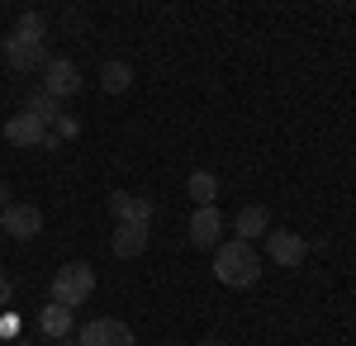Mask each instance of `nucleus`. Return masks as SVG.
Here are the masks:
<instances>
[{"instance_id":"4","label":"nucleus","mask_w":356,"mask_h":346,"mask_svg":"<svg viewBox=\"0 0 356 346\" xmlns=\"http://www.w3.org/2000/svg\"><path fill=\"white\" fill-rule=\"evenodd\" d=\"M43 90H48L53 100H72V95L81 90V72H76V62H67V57H48V67H43Z\"/></svg>"},{"instance_id":"17","label":"nucleus","mask_w":356,"mask_h":346,"mask_svg":"<svg viewBox=\"0 0 356 346\" xmlns=\"http://www.w3.org/2000/svg\"><path fill=\"white\" fill-rule=\"evenodd\" d=\"M19 33H24V38H38V43H43V33H48V24H43L38 15H24V19H19Z\"/></svg>"},{"instance_id":"21","label":"nucleus","mask_w":356,"mask_h":346,"mask_svg":"<svg viewBox=\"0 0 356 346\" xmlns=\"http://www.w3.org/2000/svg\"><path fill=\"white\" fill-rule=\"evenodd\" d=\"M200 346H228V342H219V337H204V342H200Z\"/></svg>"},{"instance_id":"3","label":"nucleus","mask_w":356,"mask_h":346,"mask_svg":"<svg viewBox=\"0 0 356 346\" xmlns=\"http://www.w3.org/2000/svg\"><path fill=\"white\" fill-rule=\"evenodd\" d=\"M0 53H5V62H10L15 72H33V67L43 72V67H48V48H43L38 38H24L19 28H10V33L0 38Z\"/></svg>"},{"instance_id":"19","label":"nucleus","mask_w":356,"mask_h":346,"mask_svg":"<svg viewBox=\"0 0 356 346\" xmlns=\"http://www.w3.org/2000/svg\"><path fill=\"white\" fill-rule=\"evenodd\" d=\"M10 299H15V280H10V275H0V308H5Z\"/></svg>"},{"instance_id":"1","label":"nucleus","mask_w":356,"mask_h":346,"mask_svg":"<svg viewBox=\"0 0 356 346\" xmlns=\"http://www.w3.org/2000/svg\"><path fill=\"white\" fill-rule=\"evenodd\" d=\"M214 275L228 290H252L261 280V256L252 252V242H219L214 247Z\"/></svg>"},{"instance_id":"22","label":"nucleus","mask_w":356,"mask_h":346,"mask_svg":"<svg viewBox=\"0 0 356 346\" xmlns=\"http://www.w3.org/2000/svg\"><path fill=\"white\" fill-rule=\"evenodd\" d=\"M15 346H33V342H24V337H15Z\"/></svg>"},{"instance_id":"8","label":"nucleus","mask_w":356,"mask_h":346,"mask_svg":"<svg viewBox=\"0 0 356 346\" xmlns=\"http://www.w3.org/2000/svg\"><path fill=\"white\" fill-rule=\"evenodd\" d=\"M110 213H119V223H138V228H152V199L129 195V190H114L110 195Z\"/></svg>"},{"instance_id":"25","label":"nucleus","mask_w":356,"mask_h":346,"mask_svg":"<svg viewBox=\"0 0 356 346\" xmlns=\"http://www.w3.org/2000/svg\"><path fill=\"white\" fill-rule=\"evenodd\" d=\"M0 238H5V233H0Z\"/></svg>"},{"instance_id":"2","label":"nucleus","mask_w":356,"mask_h":346,"mask_svg":"<svg viewBox=\"0 0 356 346\" xmlns=\"http://www.w3.org/2000/svg\"><path fill=\"white\" fill-rule=\"evenodd\" d=\"M48 290H53V304H62V308H72V313H76L86 299L95 294V270L86 266V261H67V266L53 275V285H48Z\"/></svg>"},{"instance_id":"15","label":"nucleus","mask_w":356,"mask_h":346,"mask_svg":"<svg viewBox=\"0 0 356 346\" xmlns=\"http://www.w3.org/2000/svg\"><path fill=\"white\" fill-rule=\"evenodd\" d=\"M191 199H195V209H209L219 199V176L214 171H191Z\"/></svg>"},{"instance_id":"9","label":"nucleus","mask_w":356,"mask_h":346,"mask_svg":"<svg viewBox=\"0 0 356 346\" xmlns=\"http://www.w3.org/2000/svg\"><path fill=\"white\" fill-rule=\"evenodd\" d=\"M191 242H195V247H204V252H214V247L223 242V213L214 209V204L191 213Z\"/></svg>"},{"instance_id":"5","label":"nucleus","mask_w":356,"mask_h":346,"mask_svg":"<svg viewBox=\"0 0 356 346\" xmlns=\"http://www.w3.org/2000/svg\"><path fill=\"white\" fill-rule=\"evenodd\" d=\"M0 233L15 242H29L43 233V213L33 209V204H10V209H0Z\"/></svg>"},{"instance_id":"7","label":"nucleus","mask_w":356,"mask_h":346,"mask_svg":"<svg viewBox=\"0 0 356 346\" xmlns=\"http://www.w3.org/2000/svg\"><path fill=\"white\" fill-rule=\"evenodd\" d=\"M266 256H271L275 266H304L309 242L300 233H290V228H275V233H266Z\"/></svg>"},{"instance_id":"12","label":"nucleus","mask_w":356,"mask_h":346,"mask_svg":"<svg viewBox=\"0 0 356 346\" xmlns=\"http://www.w3.org/2000/svg\"><path fill=\"white\" fill-rule=\"evenodd\" d=\"M72 327H76V313H72V308H62V304H48V308L38 313V332H43V337H53V342H67V337H72Z\"/></svg>"},{"instance_id":"20","label":"nucleus","mask_w":356,"mask_h":346,"mask_svg":"<svg viewBox=\"0 0 356 346\" xmlns=\"http://www.w3.org/2000/svg\"><path fill=\"white\" fill-rule=\"evenodd\" d=\"M10 204H15V199H10V181L0 176V209H10Z\"/></svg>"},{"instance_id":"13","label":"nucleus","mask_w":356,"mask_h":346,"mask_svg":"<svg viewBox=\"0 0 356 346\" xmlns=\"http://www.w3.org/2000/svg\"><path fill=\"white\" fill-rule=\"evenodd\" d=\"M24 100H29V105H24V114H33V119H38V124H43V129H53L57 119H62V114H67V109H62V100H53V95H48V90H43V85H38V90H29Z\"/></svg>"},{"instance_id":"24","label":"nucleus","mask_w":356,"mask_h":346,"mask_svg":"<svg viewBox=\"0 0 356 346\" xmlns=\"http://www.w3.org/2000/svg\"><path fill=\"white\" fill-rule=\"evenodd\" d=\"M166 346H181V342H166Z\"/></svg>"},{"instance_id":"6","label":"nucleus","mask_w":356,"mask_h":346,"mask_svg":"<svg viewBox=\"0 0 356 346\" xmlns=\"http://www.w3.org/2000/svg\"><path fill=\"white\" fill-rule=\"evenodd\" d=\"M81 346H138L134 342V327L119 318H95L81 327V337H76Z\"/></svg>"},{"instance_id":"11","label":"nucleus","mask_w":356,"mask_h":346,"mask_svg":"<svg viewBox=\"0 0 356 346\" xmlns=\"http://www.w3.org/2000/svg\"><path fill=\"white\" fill-rule=\"evenodd\" d=\"M114 256L119 261H134V256H143L147 252V228H138V223H114Z\"/></svg>"},{"instance_id":"23","label":"nucleus","mask_w":356,"mask_h":346,"mask_svg":"<svg viewBox=\"0 0 356 346\" xmlns=\"http://www.w3.org/2000/svg\"><path fill=\"white\" fill-rule=\"evenodd\" d=\"M57 346H81V342H72V337H67V342H57Z\"/></svg>"},{"instance_id":"18","label":"nucleus","mask_w":356,"mask_h":346,"mask_svg":"<svg viewBox=\"0 0 356 346\" xmlns=\"http://www.w3.org/2000/svg\"><path fill=\"white\" fill-rule=\"evenodd\" d=\"M53 133H57V138H76V133H81V119H72V114H62V119L53 124Z\"/></svg>"},{"instance_id":"14","label":"nucleus","mask_w":356,"mask_h":346,"mask_svg":"<svg viewBox=\"0 0 356 346\" xmlns=\"http://www.w3.org/2000/svg\"><path fill=\"white\" fill-rule=\"evenodd\" d=\"M100 85H105L110 95H124V90L134 85V67H129L124 57H110V62H100Z\"/></svg>"},{"instance_id":"16","label":"nucleus","mask_w":356,"mask_h":346,"mask_svg":"<svg viewBox=\"0 0 356 346\" xmlns=\"http://www.w3.org/2000/svg\"><path fill=\"white\" fill-rule=\"evenodd\" d=\"M238 242H252V238H261L266 233V209L261 204H247V209H238Z\"/></svg>"},{"instance_id":"10","label":"nucleus","mask_w":356,"mask_h":346,"mask_svg":"<svg viewBox=\"0 0 356 346\" xmlns=\"http://www.w3.org/2000/svg\"><path fill=\"white\" fill-rule=\"evenodd\" d=\"M43 138H48V129L24 109L5 119V142H15V147H43Z\"/></svg>"}]
</instances>
